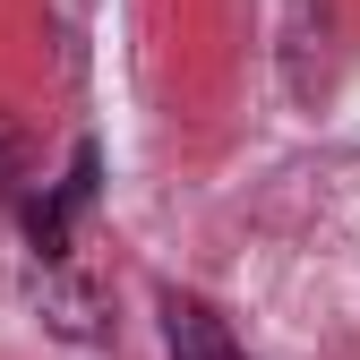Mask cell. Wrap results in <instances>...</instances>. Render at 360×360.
Here are the masks:
<instances>
[{"mask_svg":"<svg viewBox=\"0 0 360 360\" xmlns=\"http://www.w3.org/2000/svg\"><path fill=\"white\" fill-rule=\"evenodd\" d=\"M163 343H172V360H249L206 300H180V292L163 300Z\"/></svg>","mask_w":360,"mask_h":360,"instance_id":"cell-1","label":"cell"}]
</instances>
